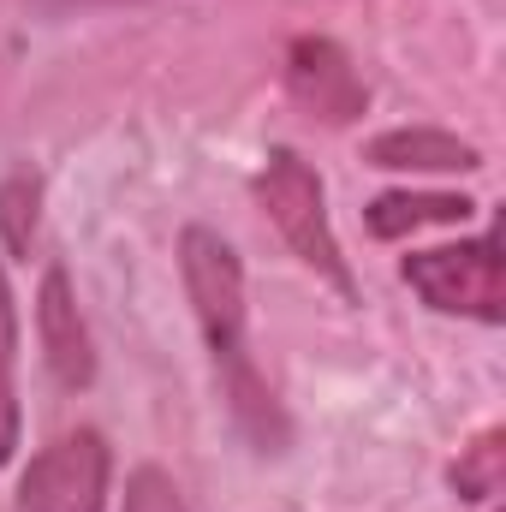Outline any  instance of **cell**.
I'll list each match as a JSON object with an SVG mask.
<instances>
[{
  "instance_id": "cell-1",
  "label": "cell",
  "mask_w": 506,
  "mask_h": 512,
  "mask_svg": "<svg viewBox=\"0 0 506 512\" xmlns=\"http://www.w3.org/2000/svg\"><path fill=\"white\" fill-rule=\"evenodd\" d=\"M179 274H185V292H191V310H197V328L209 340V358L221 370V393H227V411L233 423L256 441V453H286V411L274 399V387L262 382L251 358V304H245V262L239 251L215 233V227H185L179 233Z\"/></svg>"
},
{
  "instance_id": "cell-2",
  "label": "cell",
  "mask_w": 506,
  "mask_h": 512,
  "mask_svg": "<svg viewBox=\"0 0 506 512\" xmlns=\"http://www.w3.org/2000/svg\"><path fill=\"white\" fill-rule=\"evenodd\" d=\"M256 203L262 215L280 227V239L292 245V256L304 268H316L328 286H340L346 298L358 292L352 286V268L340 256V239H334V221H328V197H322V179L304 155L292 149H268L262 173H256Z\"/></svg>"
},
{
  "instance_id": "cell-3",
  "label": "cell",
  "mask_w": 506,
  "mask_h": 512,
  "mask_svg": "<svg viewBox=\"0 0 506 512\" xmlns=\"http://www.w3.org/2000/svg\"><path fill=\"white\" fill-rule=\"evenodd\" d=\"M405 286L441 310V316H471V322H506V286H501V239L495 227L459 245H435V251L405 256Z\"/></svg>"
},
{
  "instance_id": "cell-4",
  "label": "cell",
  "mask_w": 506,
  "mask_h": 512,
  "mask_svg": "<svg viewBox=\"0 0 506 512\" xmlns=\"http://www.w3.org/2000/svg\"><path fill=\"white\" fill-rule=\"evenodd\" d=\"M114 483V453L102 429H72L48 441L24 477H18V507L24 512H102Z\"/></svg>"
},
{
  "instance_id": "cell-5",
  "label": "cell",
  "mask_w": 506,
  "mask_h": 512,
  "mask_svg": "<svg viewBox=\"0 0 506 512\" xmlns=\"http://www.w3.org/2000/svg\"><path fill=\"white\" fill-rule=\"evenodd\" d=\"M286 84H292V96H298L316 120H328V126H352V120H364V108H370V90H364L352 54H346L334 36H298V42L286 48Z\"/></svg>"
},
{
  "instance_id": "cell-6",
  "label": "cell",
  "mask_w": 506,
  "mask_h": 512,
  "mask_svg": "<svg viewBox=\"0 0 506 512\" xmlns=\"http://www.w3.org/2000/svg\"><path fill=\"white\" fill-rule=\"evenodd\" d=\"M36 334H42V358L54 370L60 387H90L96 382V352H90V328L78 316V292L66 280V268H48L42 274V292H36Z\"/></svg>"
},
{
  "instance_id": "cell-7",
  "label": "cell",
  "mask_w": 506,
  "mask_h": 512,
  "mask_svg": "<svg viewBox=\"0 0 506 512\" xmlns=\"http://www.w3.org/2000/svg\"><path fill=\"white\" fill-rule=\"evenodd\" d=\"M364 161L387 167V173H477L483 149L453 137V131H435V126H399V131L370 137Z\"/></svg>"
},
{
  "instance_id": "cell-8",
  "label": "cell",
  "mask_w": 506,
  "mask_h": 512,
  "mask_svg": "<svg viewBox=\"0 0 506 512\" xmlns=\"http://www.w3.org/2000/svg\"><path fill=\"white\" fill-rule=\"evenodd\" d=\"M471 215H477V203L459 197V191H387L364 209L376 239H399V233H417V227H465Z\"/></svg>"
},
{
  "instance_id": "cell-9",
  "label": "cell",
  "mask_w": 506,
  "mask_h": 512,
  "mask_svg": "<svg viewBox=\"0 0 506 512\" xmlns=\"http://www.w3.org/2000/svg\"><path fill=\"white\" fill-rule=\"evenodd\" d=\"M18 453V304L0 262V465Z\"/></svg>"
},
{
  "instance_id": "cell-10",
  "label": "cell",
  "mask_w": 506,
  "mask_h": 512,
  "mask_svg": "<svg viewBox=\"0 0 506 512\" xmlns=\"http://www.w3.org/2000/svg\"><path fill=\"white\" fill-rule=\"evenodd\" d=\"M453 495L459 501H495L506 483V429H483L465 453H459V465H453Z\"/></svg>"
},
{
  "instance_id": "cell-11",
  "label": "cell",
  "mask_w": 506,
  "mask_h": 512,
  "mask_svg": "<svg viewBox=\"0 0 506 512\" xmlns=\"http://www.w3.org/2000/svg\"><path fill=\"white\" fill-rule=\"evenodd\" d=\"M36 221H42V185L30 173L0 179V245L12 256H30L36 245Z\"/></svg>"
},
{
  "instance_id": "cell-12",
  "label": "cell",
  "mask_w": 506,
  "mask_h": 512,
  "mask_svg": "<svg viewBox=\"0 0 506 512\" xmlns=\"http://www.w3.org/2000/svg\"><path fill=\"white\" fill-rule=\"evenodd\" d=\"M120 512H185V501H179V483H173L167 471L137 465L126 477V507Z\"/></svg>"
},
{
  "instance_id": "cell-13",
  "label": "cell",
  "mask_w": 506,
  "mask_h": 512,
  "mask_svg": "<svg viewBox=\"0 0 506 512\" xmlns=\"http://www.w3.org/2000/svg\"><path fill=\"white\" fill-rule=\"evenodd\" d=\"M54 6H96V0H54ZM102 6H114V0H102Z\"/></svg>"
}]
</instances>
